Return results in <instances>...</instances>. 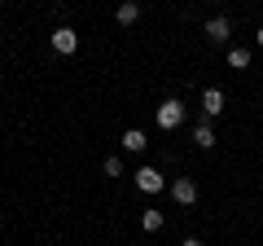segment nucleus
I'll return each instance as SVG.
<instances>
[{
  "instance_id": "nucleus-4",
  "label": "nucleus",
  "mask_w": 263,
  "mask_h": 246,
  "mask_svg": "<svg viewBox=\"0 0 263 246\" xmlns=\"http://www.w3.org/2000/svg\"><path fill=\"white\" fill-rule=\"evenodd\" d=\"M53 48L57 53H79V31L75 27H57L53 31Z\"/></svg>"
},
{
  "instance_id": "nucleus-11",
  "label": "nucleus",
  "mask_w": 263,
  "mask_h": 246,
  "mask_svg": "<svg viewBox=\"0 0 263 246\" xmlns=\"http://www.w3.org/2000/svg\"><path fill=\"white\" fill-rule=\"evenodd\" d=\"M141 229H145V233H158V229H162V211H141Z\"/></svg>"
},
{
  "instance_id": "nucleus-15",
  "label": "nucleus",
  "mask_w": 263,
  "mask_h": 246,
  "mask_svg": "<svg viewBox=\"0 0 263 246\" xmlns=\"http://www.w3.org/2000/svg\"><path fill=\"white\" fill-rule=\"evenodd\" d=\"M119 5H123V0H119Z\"/></svg>"
},
{
  "instance_id": "nucleus-6",
  "label": "nucleus",
  "mask_w": 263,
  "mask_h": 246,
  "mask_svg": "<svg viewBox=\"0 0 263 246\" xmlns=\"http://www.w3.org/2000/svg\"><path fill=\"white\" fill-rule=\"evenodd\" d=\"M219 110H224V93H219V88H206V93H202V114L215 119Z\"/></svg>"
},
{
  "instance_id": "nucleus-13",
  "label": "nucleus",
  "mask_w": 263,
  "mask_h": 246,
  "mask_svg": "<svg viewBox=\"0 0 263 246\" xmlns=\"http://www.w3.org/2000/svg\"><path fill=\"white\" fill-rule=\"evenodd\" d=\"M180 246H202V242H197V237H184V242H180Z\"/></svg>"
},
{
  "instance_id": "nucleus-8",
  "label": "nucleus",
  "mask_w": 263,
  "mask_h": 246,
  "mask_svg": "<svg viewBox=\"0 0 263 246\" xmlns=\"http://www.w3.org/2000/svg\"><path fill=\"white\" fill-rule=\"evenodd\" d=\"M145 145H149V136H145L141 128H127V132H123V150H132V154H141Z\"/></svg>"
},
{
  "instance_id": "nucleus-10",
  "label": "nucleus",
  "mask_w": 263,
  "mask_h": 246,
  "mask_svg": "<svg viewBox=\"0 0 263 246\" xmlns=\"http://www.w3.org/2000/svg\"><path fill=\"white\" fill-rule=\"evenodd\" d=\"M250 48H228V66H233V71H246V66H250Z\"/></svg>"
},
{
  "instance_id": "nucleus-2",
  "label": "nucleus",
  "mask_w": 263,
  "mask_h": 246,
  "mask_svg": "<svg viewBox=\"0 0 263 246\" xmlns=\"http://www.w3.org/2000/svg\"><path fill=\"white\" fill-rule=\"evenodd\" d=\"M136 189H141V194H162V189H167V180H162L158 167H149V163H145V167L136 171Z\"/></svg>"
},
{
  "instance_id": "nucleus-5",
  "label": "nucleus",
  "mask_w": 263,
  "mask_h": 246,
  "mask_svg": "<svg viewBox=\"0 0 263 246\" xmlns=\"http://www.w3.org/2000/svg\"><path fill=\"white\" fill-rule=\"evenodd\" d=\"M193 145L197 150H215V128H211V119H202L193 128Z\"/></svg>"
},
{
  "instance_id": "nucleus-1",
  "label": "nucleus",
  "mask_w": 263,
  "mask_h": 246,
  "mask_svg": "<svg viewBox=\"0 0 263 246\" xmlns=\"http://www.w3.org/2000/svg\"><path fill=\"white\" fill-rule=\"evenodd\" d=\"M180 123H184V101H180V97H167V101L158 106V128H180Z\"/></svg>"
},
{
  "instance_id": "nucleus-3",
  "label": "nucleus",
  "mask_w": 263,
  "mask_h": 246,
  "mask_svg": "<svg viewBox=\"0 0 263 246\" xmlns=\"http://www.w3.org/2000/svg\"><path fill=\"white\" fill-rule=\"evenodd\" d=\"M167 189H171V198H176L180 207H193V202H197V185H193V180H189V176H180V180H171Z\"/></svg>"
},
{
  "instance_id": "nucleus-14",
  "label": "nucleus",
  "mask_w": 263,
  "mask_h": 246,
  "mask_svg": "<svg viewBox=\"0 0 263 246\" xmlns=\"http://www.w3.org/2000/svg\"><path fill=\"white\" fill-rule=\"evenodd\" d=\"M254 40H259V48H263V27H259V36H254Z\"/></svg>"
},
{
  "instance_id": "nucleus-7",
  "label": "nucleus",
  "mask_w": 263,
  "mask_h": 246,
  "mask_svg": "<svg viewBox=\"0 0 263 246\" xmlns=\"http://www.w3.org/2000/svg\"><path fill=\"white\" fill-rule=\"evenodd\" d=\"M206 36L215 40V44H228V36H233V22H228V18H211V22H206Z\"/></svg>"
},
{
  "instance_id": "nucleus-9",
  "label": "nucleus",
  "mask_w": 263,
  "mask_h": 246,
  "mask_svg": "<svg viewBox=\"0 0 263 246\" xmlns=\"http://www.w3.org/2000/svg\"><path fill=\"white\" fill-rule=\"evenodd\" d=\"M114 18H119V27H132V22L141 18V5H132V0H123L119 9H114Z\"/></svg>"
},
{
  "instance_id": "nucleus-12",
  "label": "nucleus",
  "mask_w": 263,
  "mask_h": 246,
  "mask_svg": "<svg viewBox=\"0 0 263 246\" xmlns=\"http://www.w3.org/2000/svg\"><path fill=\"white\" fill-rule=\"evenodd\" d=\"M105 176H123V163L114 159V154H110V159H105Z\"/></svg>"
}]
</instances>
